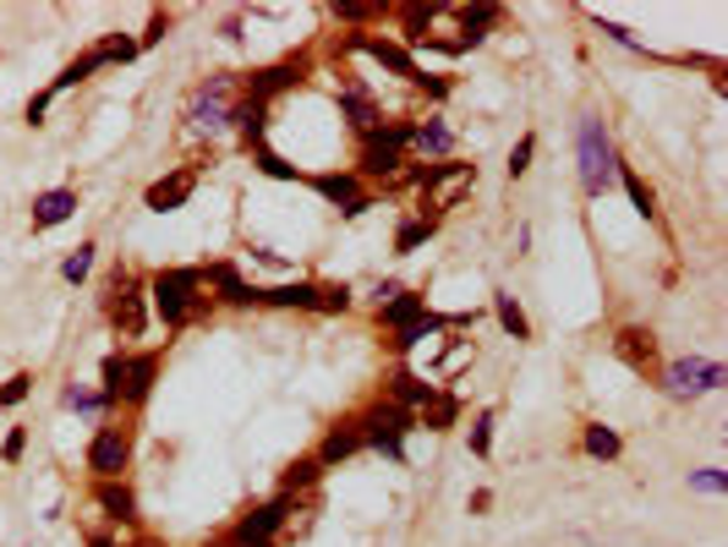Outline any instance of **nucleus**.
I'll return each mask as SVG.
<instances>
[{
    "instance_id": "1",
    "label": "nucleus",
    "mask_w": 728,
    "mask_h": 547,
    "mask_svg": "<svg viewBox=\"0 0 728 547\" xmlns=\"http://www.w3.org/2000/svg\"><path fill=\"white\" fill-rule=\"evenodd\" d=\"M148 312L181 334L198 312H214L208 301V285H203V263H170V269H154L148 274Z\"/></svg>"
},
{
    "instance_id": "2",
    "label": "nucleus",
    "mask_w": 728,
    "mask_h": 547,
    "mask_svg": "<svg viewBox=\"0 0 728 547\" xmlns=\"http://www.w3.org/2000/svg\"><path fill=\"white\" fill-rule=\"evenodd\" d=\"M406 138H411V121H379V127H368L356 138V159H350V170L361 176V187H390L406 165H411V154H406Z\"/></svg>"
},
{
    "instance_id": "3",
    "label": "nucleus",
    "mask_w": 728,
    "mask_h": 547,
    "mask_svg": "<svg viewBox=\"0 0 728 547\" xmlns=\"http://www.w3.org/2000/svg\"><path fill=\"white\" fill-rule=\"evenodd\" d=\"M575 176H581V198L586 203H602L613 192V176H619V154H613V138H608V121L597 110H586L575 121Z\"/></svg>"
},
{
    "instance_id": "4",
    "label": "nucleus",
    "mask_w": 728,
    "mask_h": 547,
    "mask_svg": "<svg viewBox=\"0 0 728 547\" xmlns=\"http://www.w3.org/2000/svg\"><path fill=\"white\" fill-rule=\"evenodd\" d=\"M472 192H477V165H472V159H439V165L422 170V187H417V219L444 225V214H455Z\"/></svg>"
},
{
    "instance_id": "5",
    "label": "nucleus",
    "mask_w": 728,
    "mask_h": 547,
    "mask_svg": "<svg viewBox=\"0 0 728 547\" xmlns=\"http://www.w3.org/2000/svg\"><path fill=\"white\" fill-rule=\"evenodd\" d=\"M241 99V72H208L198 88H192V105H187V127L198 138H225L230 132V110Z\"/></svg>"
},
{
    "instance_id": "6",
    "label": "nucleus",
    "mask_w": 728,
    "mask_h": 547,
    "mask_svg": "<svg viewBox=\"0 0 728 547\" xmlns=\"http://www.w3.org/2000/svg\"><path fill=\"white\" fill-rule=\"evenodd\" d=\"M356 427H361V449H373V454L406 465V438L417 432V416H411V411H401V405H390V400L379 394L373 405L356 411Z\"/></svg>"
},
{
    "instance_id": "7",
    "label": "nucleus",
    "mask_w": 728,
    "mask_h": 547,
    "mask_svg": "<svg viewBox=\"0 0 728 547\" xmlns=\"http://www.w3.org/2000/svg\"><path fill=\"white\" fill-rule=\"evenodd\" d=\"M105 318L116 329V340H143L148 334V280H138L132 269H116L105 280Z\"/></svg>"
},
{
    "instance_id": "8",
    "label": "nucleus",
    "mask_w": 728,
    "mask_h": 547,
    "mask_svg": "<svg viewBox=\"0 0 728 547\" xmlns=\"http://www.w3.org/2000/svg\"><path fill=\"white\" fill-rule=\"evenodd\" d=\"M307 78H312V50H301V56H279V61H268V67L241 72V94L274 110V105H279L285 94H296Z\"/></svg>"
},
{
    "instance_id": "9",
    "label": "nucleus",
    "mask_w": 728,
    "mask_h": 547,
    "mask_svg": "<svg viewBox=\"0 0 728 547\" xmlns=\"http://www.w3.org/2000/svg\"><path fill=\"white\" fill-rule=\"evenodd\" d=\"M307 187H312L329 209H339V219H361L368 209H379V192L361 187V176H356L350 165H339V170H312Z\"/></svg>"
},
{
    "instance_id": "10",
    "label": "nucleus",
    "mask_w": 728,
    "mask_h": 547,
    "mask_svg": "<svg viewBox=\"0 0 728 547\" xmlns=\"http://www.w3.org/2000/svg\"><path fill=\"white\" fill-rule=\"evenodd\" d=\"M723 361H712V356H673V361H663V389L673 394V400H701V394H717L723 389Z\"/></svg>"
},
{
    "instance_id": "11",
    "label": "nucleus",
    "mask_w": 728,
    "mask_h": 547,
    "mask_svg": "<svg viewBox=\"0 0 728 547\" xmlns=\"http://www.w3.org/2000/svg\"><path fill=\"white\" fill-rule=\"evenodd\" d=\"M88 471H94V481L127 476V471H132V427H121L116 416L99 421L94 438H88Z\"/></svg>"
},
{
    "instance_id": "12",
    "label": "nucleus",
    "mask_w": 728,
    "mask_h": 547,
    "mask_svg": "<svg viewBox=\"0 0 728 547\" xmlns=\"http://www.w3.org/2000/svg\"><path fill=\"white\" fill-rule=\"evenodd\" d=\"M339 50L379 61V67H384L390 78H401L406 88H417V83H422V61H417L411 50H401V39H390V34H345V45H339Z\"/></svg>"
},
{
    "instance_id": "13",
    "label": "nucleus",
    "mask_w": 728,
    "mask_h": 547,
    "mask_svg": "<svg viewBox=\"0 0 728 547\" xmlns=\"http://www.w3.org/2000/svg\"><path fill=\"white\" fill-rule=\"evenodd\" d=\"M203 285H208V301L214 307H236V312H252L258 307V280H241V263L236 258H214L203 263Z\"/></svg>"
},
{
    "instance_id": "14",
    "label": "nucleus",
    "mask_w": 728,
    "mask_h": 547,
    "mask_svg": "<svg viewBox=\"0 0 728 547\" xmlns=\"http://www.w3.org/2000/svg\"><path fill=\"white\" fill-rule=\"evenodd\" d=\"M613 356H619L635 378H646V383L663 378V345H657V334L641 329V323H624V329L613 334Z\"/></svg>"
},
{
    "instance_id": "15",
    "label": "nucleus",
    "mask_w": 728,
    "mask_h": 547,
    "mask_svg": "<svg viewBox=\"0 0 728 547\" xmlns=\"http://www.w3.org/2000/svg\"><path fill=\"white\" fill-rule=\"evenodd\" d=\"M334 105H339V121L350 127V138H361L368 127H379L384 121V105H379V94L361 83V78H339V88H334Z\"/></svg>"
},
{
    "instance_id": "16",
    "label": "nucleus",
    "mask_w": 728,
    "mask_h": 547,
    "mask_svg": "<svg viewBox=\"0 0 728 547\" xmlns=\"http://www.w3.org/2000/svg\"><path fill=\"white\" fill-rule=\"evenodd\" d=\"M406 154H417V165H439V159H455V127L433 110V116H411V138H406Z\"/></svg>"
},
{
    "instance_id": "17",
    "label": "nucleus",
    "mask_w": 728,
    "mask_h": 547,
    "mask_svg": "<svg viewBox=\"0 0 728 547\" xmlns=\"http://www.w3.org/2000/svg\"><path fill=\"white\" fill-rule=\"evenodd\" d=\"M159 367H165L159 350H127V383H121V394H116V411H143V405L154 400Z\"/></svg>"
},
{
    "instance_id": "18",
    "label": "nucleus",
    "mask_w": 728,
    "mask_h": 547,
    "mask_svg": "<svg viewBox=\"0 0 728 547\" xmlns=\"http://www.w3.org/2000/svg\"><path fill=\"white\" fill-rule=\"evenodd\" d=\"M384 400L401 405V411H411V416H422V411L439 400V383H433L428 372H417L411 361H401V367L384 378Z\"/></svg>"
},
{
    "instance_id": "19",
    "label": "nucleus",
    "mask_w": 728,
    "mask_h": 547,
    "mask_svg": "<svg viewBox=\"0 0 728 547\" xmlns=\"http://www.w3.org/2000/svg\"><path fill=\"white\" fill-rule=\"evenodd\" d=\"M192 192H198V165H176V170H165L159 181H148L143 209H148V214H176V209L192 203Z\"/></svg>"
},
{
    "instance_id": "20",
    "label": "nucleus",
    "mask_w": 728,
    "mask_h": 547,
    "mask_svg": "<svg viewBox=\"0 0 728 547\" xmlns=\"http://www.w3.org/2000/svg\"><path fill=\"white\" fill-rule=\"evenodd\" d=\"M94 509H99L110 525L132 531V525H138V487H132L127 476H116V481H94Z\"/></svg>"
},
{
    "instance_id": "21",
    "label": "nucleus",
    "mask_w": 728,
    "mask_h": 547,
    "mask_svg": "<svg viewBox=\"0 0 728 547\" xmlns=\"http://www.w3.org/2000/svg\"><path fill=\"white\" fill-rule=\"evenodd\" d=\"M356 454H361V427H356V416L334 421V427L318 438V449H312V460H318L323 471H334V465H345V460H356Z\"/></svg>"
},
{
    "instance_id": "22",
    "label": "nucleus",
    "mask_w": 728,
    "mask_h": 547,
    "mask_svg": "<svg viewBox=\"0 0 728 547\" xmlns=\"http://www.w3.org/2000/svg\"><path fill=\"white\" fill-rule=\"evenodd\" d=\"M258 307H274V312H318V280H279V285H263V290H258Z\"/></svg>"
},
{
    "instance_id": "23",
    "label": "nucleus",
    "mask_w": 728,
    "mask_h": 547,
    "mask_svg": "<svg viewBox=\"0 0 728 547\" xmlns=\"http://www.w3.org/2000/svg\"><path fill=\"white\" fill-rule=\"evenodd\" d=\"M428 312H433V307H428L422 290H401V296H390V301L379 307V329H384V334H406V329H417Z\"/></svg>"
},
{
    "instance_id": "24",
    "label": "nucleus",
    "mask_w": 728,
    "mask_h": 547,
    "mask_svg": "<svg viewBox=\"0 0 728 547\" xmlns=\"http://www.w3.org/2000/svg\"><path fill=\"white\" fill-rule=\"evenodd\" d=\"M450 12H455V23H461V39H455V45H461V56H466V50H477V45H482V39L504 23V7H488V0H482V7H450Z\"/></svg>"
},
{
    "instance_id": "25",
    "label": "nucleus",
    "mask_w": 728,
    "mask_h": 547,
    "mask_svg": "<svg viewBox=\"0 0 728 547\" xmlns=\"http://www.w3.org/2000/svg\"><path fill=\"white\" fill-rule=\"evenodd\" d=\"M268 121H274V110L268 105H258V99H236V110H230V132L241 138V148L252 154L258 143H268Z\"/></svg>"
},
{
    "instance_id": "26",
    "label": "nucleus",
    "mask_w": 728,
    "mask_h": 547,
    "mask_svg": "<svg viewBox=\"0 0 728 547\" xmlns=\"http://www.w3.org/2000/svg\"><path fill=\"white\" fill-rule=\"evenodd\" d=\"M77 214V187H50L34 198V230H56Z\"/></svg>"
},
{
    "instance_id": "27",
    "label": "nucleus",
    "mask_w": 728,
    "mask_h": 547,
    "mask_svg": "<svg viewBox=\"0 0 728 547\" xmlns=\"http://www.w3.org/2000/svg\"><path fill=\"white\" fill-rule=\"evenodd\" d=\"M613 181L624 187L630 209H635V214H641V219L652 225V219H657V192H652V181H646V176H641V170H635L630 159H619V176H613Z\"/></svg>"
},
{
    "instance_id": "28",
    "label": "nucleus",
    "mask_w": 728,
    "mask_h": 547,
    "mask_svg": "<svg viewBox=\"0 0 728 547\" xmlns=\"http://www.w3.org/2000/svg\"><path fill=\"white\" fill-rule=\"evenodd\" d=\"M94 72H105V56H99V45H88V50H83L77 61H67V67H61V78L50 83V99H61V94L83 88V83H88Z\"/></svg>"
},
{
    "instance_id": "29",
    "label": "nucleus",
    "mask_w": 728,
    "mask_h": 547,
    "mask_svg": "<svg viewBox=\"0 0 728 547\" xmlns=\"http://www.w3.org/2000/svg\"><path fill=\"white\" fill-rule=\"evenodd\" d=\"M323 476H329V471H323L312 454H296V460L279 471V492H290V498H307V492H312Z\"/></svg>"
},
{
    "instance_id": "30",
    "label": "nucleus",
    "mask_w": 728,
    "mask_h": 547,
    "mask_svg": "<svg viewBox=\"0 0 728 547\" xmlns=\"http://www.w3.org/2000/svg\"><path fill=\"white\" fill-rule=\"evenodd\" d=\"M252 170L258 176H268V181H296V187H307V170L301 165H290L279 148H268V143H258L252 148Z\"/></svg>"
},
{
    "instance_id": "31",
    "label": "nucleus",
    "mask_w": 728,
    "mask_h": 547,
    "mask_svg": "<svg viewBox=\"0 0 728 547\" xmlns=\"http://www.w3.org/2000/svg\"><path fill=\"white\" fill-rule=\"evenodd\" d=\"M461 411H466V400H461L455 389H439V400L417 416V432H422V427H428V432H450V427L461 421Z\"/></svg>"
},
{
    "instance_id": "32",
    "label": "nucleus",
    "mask_w": 728,
    "mask_h": 547,
    "mask_svg": "<svg viewBox=\"0 0 728 547\" xmlns=\"http://www.w3.org/2000/svg\"><path fill=\"white\" fill-rule=\"evenodd\" d=\"M329 17H334L339 28L368 34L373 23H384V17H390V7H373V0H345V7H329Z\"/></svg>"
},
{
    "instance_id": "33",
    "label": "nucleus",
    "mask_w": 728,
    "mask_h": 547,
    "mask_svg": "<svg viewBox=\"0 0 728 547\" xmlns=\"http://www.w3.org/2000/svg\"><path fill=\"white\" fill-rule=\"evenodd\" d=\"M488 301H493V318H499V329H504L510 340H532V318L521 312V301H515L510 290H493Z\"/></svg>"
},
{
    "instance_id": "34",
    "label": "nucleus",
    "mask_w": 728,
    "mask_h": 547,
    "mask_svg": "<svg viewBox=\"0 0 728 547\" xmlns=\"http://www.w3.org/2000/svg\"><path fill=\"white\" fill-rule=\"evenodd\" d=\"M61 405L77 411V416H105V421L116 416V405H110L99 389H88V383H67V389H61Z\"/></svg>"
},
{
    "instance_id": "35",
    "label": "nucleus",
    "mask_w": 728,
    "mask_h": 547,
    "mask_svg": "<svg viewBox=\"0 0 728 547\" xmlns=\"http://www.w3.org/2000/svg\"><path fill=\"white\" fill-rule=\"evenodd\" d=\"M581 449H586L592 460H619V454H624V438H619L613 427H602V421H586V427H581Z\"/></svg>"
},
{
    "instance_id": "36",
    "label": "nucleus",
    "mask_w": 728,
    "mask_h": 547,
    "mask_svg": "<svg viewBox=\"0 0 728 547\" xmlns=\"http://www.w3.org/2000/svg\"><path fill=\"white\" fill-rule=\"evenodd\" d=\"M433 236H439V225H433V219H417V214H406V219L395 225V252H401V258H411V252H417V247H428Z\"/></svg>"
},
{
    "instance_id": "37",
    "label": "nucleus",
    "mask_w": 728,
    "mask_h": 547,
    "mask_svg": "<svg viewBox=\"0 0 728 547\" xmlns=\"http://www.w3.org/2000/svg\"><path fill=\"white\" fill-rule=\"evenodd\" d=\"M121 383H127V345H116L105 361H99V394L116 405V394H121Z\"/></svg>"
},
{
    "instance_id": "38",
    "label": "nucleus",
    "mask_w": 728,
    "mask_h": 547,
    "mask_svg": "<svg viewBox=\"0 0 728 547\" xmlns=\"http://www.w3.org/2000/svg\"><path fill=\"white\" fill-rule=\"evenodd\" d=\"M493 421H499V411H493V405L472 416V432H466V443H472V454H477V460H488V454H493Z\"/></svg>"
},
{
    "instance_id": "39",
    "label": "nucleus",
    "mask_w": 728,
    "mask_h": 547,
    "mask_svg": "<svg viewBox=\"0 0 728 547\" xmlns=\"http://www.w3.org/2000/svg\"><path fill=\"white\" fill-rule=\"evenodd\" d=\"M99 56H105V67H127V61H138L143 50H138L132 34H105V39H99Z\"/></svg>"
},
{
    "instance_id": "40",
    "label": "nucleus",
    "mask_w": 728,
    "mask_h": 547,
    "mask_svg": "<svg viewBox=\"0 0 728 547\" xmlns=\"http://www.w3.org/2000/svg\"><path fill=\"white\" fill-rule=\"evenodd\" d=\"M94 263H99V247H94V241H83V247L61 263V280H67V285H83V280L94 274Z\"/></svg>"
},
{
    "instance_id": "41",
    "label": "nucleus",
    "mask_w": 728,
    "mask_h": 547,
    "mask_svg": "<svg viewBox=\"0 0 728 547\" xmlns=\"http://www.w3.org/2000/svg\"><path fill=\"white\" fill-rule=\"evenodd\" d=\"M356 307V290L339 280V285H318V312L323 318H339V312H350Z\"/></svg>"
},
{
    "instance_id": "42",
    "label": "nucleus",
    "mask_w": 728,
    "mask_h": 547,
    "mask_svg": "<svg viewBox=\"0 0 728 547\" xmlns=\"http://www.w3.org/2000/svg\"><path fill=\"white\" fill-rule=\"evenodd\" d=\"M592 28H597L602 39H613L619 50H635V56H652V50H646V45H641V39H635V34L624 28V23H613V17H592Z\"/></svg>"
},
{
    "instance_id": "43",
    "label": "nucleus",
    "mask_w": 728,
    "mask_h": 547,
    "mask_svg": "<svg viewBox=\"0 0 728 547\" xmlns=\"http://www.w3.org/2000/svg\"><path fill=\"white\" fill-rule=\"evenodd\" d=\"M532 159H537V132H521V143L510 148V165H504V170H510V181H521V176L532 170Z\"/></svg>"
},
{
    "instance_id": "44",
    "label": "nucleus",
    "mask_w": 728,
    "mask_h": 547,
    "mask_svg": "<svg viewBox=\"0 0 728 547\" xmlns=\"http://www.w3.org/2000/svg\"><path fill=\"white\" fill-rule=\"evenodd\" d=\"M34 394V372H12L7 383H0V411H12V405H23Z\"/></svg>"
},
{
    "instance_id": "45",
    "label": "nucleus",
    "mask_w": 728,
    "mask_h": 547,
    "mask_svg": "<svg viewBox=\"0 0 728 547\" xmlns=\"http://www.w3.org/2000/svg\"><path fill=\"white\" fill-rule=\"evenodd\" d=\"M690 487H695V492H712V498H723V492H728V471H723V465L690 471Z\"/></svg>"
},
{
    "instance_id": "46",
    "label": "nucleus",
    "mask_w": 728,
    "mask_h": 547,
    "mask_svg": "<svg viewBox=\"0 0 728 547\" xmlns=\"http://www.w3.org/2000/svg\"><path fill=\"white\" fill-rule=\"evenodd\" d=\"M170 12H148V28H143V39H138V50H154V45H165L170 39Z\"/></svg>"
},
{
    "instance_id": "47",
    "label": "nucleus",
    "mask_w": 728,
    "mask_h": 547,
    "mask_svg": "<svg viewBox=\"0 0 728 547\" xmlns=\"http://www.w3.org/2000/svg\"><path fill=\"white\" fill-rule=\"evenodd\" d=\"M23 454H28V427H12L7 438H0V460H7V465H23Z\"/></svg>"
},
{
    "instance_id": "48",
    "label": "nucleus",
    "mask_w": 728,
    "mask_h": 547,
    "mask_svg": "<svg viewBox=\"0 0 728 547\" xmlns=\"http://www.w3.org/2000/svg\"><path fill=\"white\" fill-rule=\"evenodd\" d=\"M50 105H56V99H50V88H39V94L28 99V110H23V121H28V127H45V116H50Z\"/></svg>"
},
{
    "instance_id": "49",
    "label": "nucleus",
    "mask_w": 728,
    "mask_h": 547,
    "mask_svg": "<svg viewBox=\"0 0 728 547\" xmlns=\"http://www.w3.org/2000/svg\"><path fill=\"white\" fill-rule=\"evenodd\" d=\"M252 252V263H263V269H274V274H290V263L274 252V247H247Z\"/></svg>"
},
{
    "instance_id": "50",
    "label": "nucleus",
    "mask_w": 728,
    "mask_h": 547,
    "mask_svg": "<svg viewBox=\"0 0 728 547\" xmlns=\"http://www.w3.org/2000/svg\"><path fill=\"white\" fill-rule=\"evenodd\" d=\"M241 28H247V17H241V12H230V17H225V23H219V34H225V39H230V45H241V39H247V34H241Z\"/></svg>"
},
{
    "instance_id": "51",
    "label": "nucleus",
    "mask_w": 728,
    "mask_h": 547,
    "mask_svg": "<svg viewBox=\"0 0 728 547\" xmlns=\"http://www.w3.org/2000/svg\"><path fill=\"white\" fill-rule=\"evenodd\" d=\"M466 509H472V514H488V509H493V487H477V492L466 498Z\"/></svg>"
},
{
    "instance_id": "52",
    "label": "nucleus",
    "mask_w": 728,
    "mask_h": 547,
    "mask_svg": "<svg viewBox=\"0 0 728 547\" xmlns=\"http://www.w3.org/2000/svg\"><path fill=\"white\" fill-rule=\"evenodd\" d=\"M401 290H406V285H395V280H379V285H373V307H384V301H390V296H401Z\"/></svg>"
},
{
    "instance_id": "53",
    "label": "nucleus",
    "mask_w": 728,
    "mask_h": 547,
    "mask_svg": "<svg viewBox=\"0 0 728 547\" xmlns=\"http://www.w3.org/2000/svg\"><path fill=\"white\" fill-rule=\"evenodd\" d=\"M88 547H127V536H116V531H94Z\"/></svg>"
},
{
    "instance_id": "54",
    "label": "nucleus",
    "mask_w": 728,
    "mask_h": 547,
    "mask_svg": "<svg viewBox=\"0 0 728 547\" xmlns=\"http://www.w3.org/2000/svg\"><path fill=\"white\" fill-rule=\"evenodd\" d=\"M203 547H225V542H203Z\"/></svg>"
}]
</instances>
